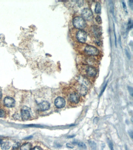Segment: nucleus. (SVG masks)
<instances>
[{"label":"nucleus","instance_id":"1","mask_svg":"<svg viewBox=\"0 0 133 150\" xmlns=\"http://www.w3.org/2000/svg\"><path fill=\"white\" fill-rule=\"evenodd\" d=\"M73 25L77 29L82 30L86 26V20L80 17H76L73 19Z\"/></svg>","mask_w":133,"mask_h":150},{"label":"nucleus","instance_id":"2","mask_svg":"<svg viewBox=\"0 0 133 150\" xmlns=\"http://www.w3.org/2000/svg\"><path fill=\"white\" fill-rule=\"evenodd\" d=\"M82 18L87 21H91L93 18L92 11L89 8H86L84 9L82 11Z\"/></svg>","mask_w":133,"mask_h":150},{"label":"nucleus","instance_id":"3","mask_svg":"<svg viewBox=\"0 0 133 150\" xmlns=\"http://www.w3.org/2000/svg\"><path fill=\"white\" fill-rule=\"evenodd\" d=\"M84 51L87 54L92 56H96L99 55V51L96 48L89 45L85 47Z\"/></svg>","mask_w":133,"mask_h":150},{"label":"nucleus","instance_id":"4","mask_svg":"<svg viewBox=\"0 0 133 150\" xmlns=\"http://www.w3.org/2000/svg\"><path fill=\"white\" fill-rule=\"evenodd\" d=\"M76 37L79 42L84 43L87 39V34L83 30H80L77 33Z\"/></svg>","mask_w":133,"mask_h":150},{"label":"nucleus","instance_id":"5","mask_svg":"<svg viewBox=\"0 0 133 150\" xmlns=\"http://www.w3.org/2000/svg\"><path fill=\"white\" fill-rule=\"evenodd\" d=\"M21 117L23 121H27L31 117L30 109L27 106H24L21 110Z\"/></svg>","mask_w":133,"mask_h":150},{"label":"nucleus","instance_id":"6","mask_svg":"<svg viewBox=\"0 0 133 150\" xmlns=\"http://www.w3.org/2000/svg\"><path fill=\"white\" fill-rule=\"evenodd\" d=\"M86 71L87 76L91 77H94L97 74V70L93 66H89L87 67Z\"/></svg>","mask_w":133,"mask_h":150},{"label":"nucleus","instance_id":"7","mask_svg":"<svg viewBox=\"0 0 133 150\" xmlns=\"http://www.w3.org/2000/svg\"><path fill=\"white\" fill-rule=\"evenodd\" d=\"M55 105L58 108H62L65 105V100L64 98L61 97H58L55 100Z\"/></svg>","mask_w":133,"mask_h":150},{"label":"nucleus","instance_id":"8","mask_svg":"<svg viewBox=\"0 0 133 150\" xmlns=\"http://www.w3.org/2000/svg\"><path fill=\"white\" fill-rule=\"evenodd\" d=\"M4 103L8 108H13L15 105V100L11 97H6L4 99Z\"/></svg>","mask_w":133,"mask_h":150},{"label":"nucleus","instance_id":"9","mask_svg":"<svg viewBox=\"0 0 133 150\" xmlns=\"http://www.w3.org/2000/svg\"><path fill=\"white\" fill-rule=\"evenodd\" d=\"M77 92L80 95L85 96L88 92V89L84 84H80L78 85L77 88Z\"/></svg>","mask_w":133,"mask_h":150},{"label":"nucleus","instance_id":"10","mask_svg":"<svg viewBox=\"0 0 133 150\" xmlns=\"http://www.w3.org/2000/svg\"><path fill=\"white\" fill-rule=\"evenodd\" d=\"M69 100L73 103L77 104L79 102L80 97L78 93H73L70 95L69 97Z\"/></svg>","mask_w":133,"mask_h":150},{"label":"nucleus","instance_id":"11","mask_svg":"<svg viewBox=\"0 0 133 150\" xmlns=\"http://www.w3.org/2000/svg\"><path fill=\"white\" fill-rule=\"evenodd\" d=\"M92 29L95 36L97 38H99L102 34V29L101 27L98 26L94 25L93 26Z\"/></svg>","mask_w":133,"mask_h":150},{"label":"nucleus","instance_id":"12","mask_svg":"<svg viewBox=\"0 0 133 150\" xmlns=\"http://www.w3.org/2000/svg\"><path fill=\"white\" fill-rule=\"evenodd\" d=\"M38 107L41 111H45L49 109L50 104L47 101H43L39 104Z\"/></svg>","mask_w":133,"mask_h":150},{"label":"nucleus","instance_id":"13","mask_svg":"<svg viewBox=\"0 0 133 150\" xmlns=\"http://www.w3.org/2000/svg\"><path fill=\"white\" fill-rule=\"evenodd\" d=\"M32 144L31 143H27L23 144L20 148V150H31Z\"/></svg>","mask_w":133,"mask_h":150},{"label":"nucleus","instance_id":"14","mask_svg":"<svg viewBox=\"0 0 133 150\" xmlns=\"http://www.w3.org/2000/svg\"><path fill=\"white\" fill-rule=\"evenodd\" d=\"M11 144L10 141H6L1 144V148L3 150H7L10 148Z\"/></svg>","mask_w":133,"mask_h":150},{"label":"nucleus","instance_id":"15","mask_svg":"<svg viewBox=\"0 0 133 150\" xmlns=\"http://www.w3.org/2000/svg\"><path fill=\"white\" fill-rule=\"evenodd\" d=\"M101 9H102V6L100 3L99 2L96 3L95 9V13L97 14L100 13H101Z\"/></svg>","mask_w":133,"mask_h":150},{"label":"nucleus","instance_id":"16","mask_svg":"<svg viewBox=\"0 0 133 150\" xmlns=\"http://www.w3.org/2000/svg\"><path fill=\"white\" fill-rule=\"evenodd\" d=\"M73 144H77L79 145V147H81L83 148H86V145H85V144L84 143H83L82 142H73Z\"/></svg>","mask_w":133,"mask_h":150},{"label":"nucleus","instance_id":"17","mask_svg":"<svg viewBox=\"0 0 133 150\" xmlns=\"http://www.w3.org/2000/svg\"><path fill=\"white\" fill-rule=\"evenodd\" d=\"M133 27V21L132 20L130 19L128 20L127 24V29L128 30H131Z\"/></svg>","mask_w":133,"mask_h":150},{"label":"nucleus","instance_id":"18","mask_svg":"<svg viewBox=\"0 0 133 150\" xmlns=\"http://www.w3.org/2000/svg\"><path fill=\"white\" fill-rule=\"evenodd\" d=\"M96 20L97 23L99 24H101L102 23V19L101 17L99 16H97L95 18Z\"/></svg>","mask_w":133,"mask_h":150},{"label":"nucleus","instance_id":"19","mask_svg":"<svg viewBox=\"0 0 133 150\" xmlns=\"http://www.w3.org/2000/svg\"><path fill=\"white\" fill-rule=\"evenodd\" d=\"M20 146V144L19 143H16L14 144L13 145V149L14 150H17L19 148V147Z\"/></svg>","mask_w":133,"mask_h":150},{"label":"nucleus","instance_id":"20","mask_svg":"<svg viewBox=\"0 0 133 150\" xmlns=\"http://www.w3.org/2000/svg\"><path fill=\"white\" fill-rule=\"evenodd\" d=\"M108 144L109 145V147L111 150H114V147H113V145L112 144V142L110 140H108Z\"/></svg>","mask_w":133,"mask_h":150},{"label":"nucleus","instance_id":"21","mask_svg":"<svg viewBox=\"0 0 133 150\" xmlns=\"http://www.w3.org/2000/svg\"><path fill=\"white\" fill-rule=\"evenodd\" d=\"M128 91H129V93H130V95L131 96H133V90L131 86H128Z\"/></svg>","mask_w":133,"mask_h":150},{"label":"nucleus","instance_id":"22","mask_svg":"<svg viewBox=\"0 0 133 150\" xmlns=\"http://www.w3.org/2000/svg\"><path fill=\"white\" fill-rule=\"evenodd\" d=\"M125 53H126V55H127V57H128L129 59H130L131 58V55L130 53L129 52V51H128V49H125Z\"/></svg>","mask_w":133,"mask_h":150},{"label":"nucleus","instance_id":"23","mask_svg":"<svg viewBox=\"0 0 133 150\" xmlns=\"http://www.w3.org/2000/svg\"><path fill=\"white\" fill-rule=\"evenodd\" d=\"M128 4L129 6L130 7L131 10H133V1L132 0H130L128 1Z\"/></svg>","mask_w":133,"mask_h":150},{"label":"nucleus","instance_id":"24","mask_svg":"<svg viewBox=\"0 0 133 150\" xmlns=\"http://www.w3.org/2000/svg\"><path fill=\"white\" fill-rule=\"evenodd\" d=\"M5 113L4 111L0 109V117H3L5 116Z\"/></svg>","mask_w":133,"mask_h":150},{"label":"nucleus","instance_id":"25","mask_svg":"<svg viewBox=\"0 0 133 150\" xmlns=\"http://www.w3.org/2000/svg\"><path fill=\"white\" fill-rule=\"evenodd\" d=\"M122 4H123V7L125 12L127 13V6H126V4H125V2L124 1H122Z\"/></svg>","mask_w":133,"mask_h":150},{"label":"nucleus","instance_id":"26","mask_svg":"<svg viewBox=\"0 0 133 150\" xmlns=\"http://www.w3.org/2000/svg\"><path fill=\"white\" fill-rule=\"evenodd\" d=\"M110 7H111V10L112 13H113L114 11V5H113V3L111 1V3H110Z\"/></svg>","mask_w":133,"mask_h":150},{"label":"nucleus","instance_id":"27","mask_svg":"<svg viewBox=\"0 0 133 150\" xmlns=\"http://www.w3.org/2000/svg\"><path fill=\"white\" fill-rule=\"evenodd\" d=\"M107 83H106V84L105 85V86H104L103 87V88L102 90V91H101V93H100V96H101V95L102 94V93H103V92L104 91H105V88H106V86H107Z\"/></svg>","mask_w":133,"mask_h":150},{"label":"nucleus","instance_id":"28","mask_svg":"<svg viewBox=\"0 0 133 150\" xmlns=\"http://www.w3.org/2000/svg\"><path fill=\"white\" fill-rule=\"evenodd\" d=\"M77 4H78V6L79 7H81V6H82L84 4V1H77Z\"/></svg>","mask_w":133,"mask_h":150},{"label":"nucleus","instance_id":"29","mask_svg":"<svg viewBox=\"0 0 133 150\" xmlns=\"http://www.w3.org/2000/svg\"><path fill=\"white\" fill-rule=\"evenodd\" d=\"M31 150H42V149L40 147H36Z\"/></svg>","mask_w":133,"mask_h":150},{"label":"nucleus","instance_id":"30","mask_svg":"<svg viewBox=\"0 0 133 150\" xmlns=\"http://www.w3.org/2000/svg\"><path fill=\"white\" fill-rule=\"evenodd\" d=\"M66 146H67L68 147L70 148H73V145L72 144H70L68 143V144H67Z\"/></svg>","mask_w":133,"mask_h":150},{"label":"nucleus","instance_id":"31","mask_svg":"<svg viewBox=\"0 0 133 150\" xmlns=\"http://www.w3.org/2000/svg\"><path fill=\"white\" fill-rule=\"evenodd\" d=\"M128 133H129V135H130V137H131V138H133V132H132V131H129V132H128Z\"/></svg>","mask_w":133,"mask_h":150},{"label":"nucleus","instance_id":"32","mask_svg":"<svg viewBox=\"0 0 133 150\" xmlns=\"http://www.w3.org/2000/svg\"><path fill=\"white\" fill-rule=\"evenodd\" d=\"M114 36H115V45L116 46V44H117V43H116V35H115V28L114 27Z\"/></svg>","mask_w":133,"mask_h":150},{"label":"nucleus","instance_id":"33","mask_svg":"<svg viewBox=\"0 0 133 150\" xmlns=\"http://www.w3.org/2000/svg\"><path fill=\"white\" fill-rule=\"evenodd\" d=\"M2 97V93L1 91H0V99H1Z\"/></svg>","mask_w":133,"mask_h":150},{"label":"nucleus","instance_id":"34","mask_svg":"<svg viewBox=\"0 0 133 150\" xmlns=\"http://www.w3.org/2000/svg\"><path fill=\"white\" fill-rule=\"evenodd\" d=\"M32 137V136H30V137H28L26 138L25 139H30V138H31Z\"/></svg>","mask_w":133,"mask_h":150},{"label":"nucleus","instance_id":"35","mask_svg":"<svg viewBox=\"0 0 133 150\" xmlns=\"http://www.w3.org/2000/svg\"><path fill=\"white\" fill-rule=\"evenodd\" d=\"M2 140H0V144H2Z\"/></svg>","mask_w":133,"mask_h":150},{"label":"nucleus","instance_id":"36","mask_svg":"<svg viewBox=\"0 0 133 150\" xmlns=\"http://www.w3.org/2000/svg\"><path fill=\"white\" fill-rule=\"evenodd\" d=\"M125 148H126V150H129L128 149V148L127 147V146H126V147H125Z\"/></svg>","mask_w":133,"mask_h":150}]
</instances>
